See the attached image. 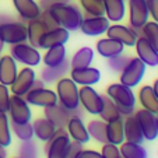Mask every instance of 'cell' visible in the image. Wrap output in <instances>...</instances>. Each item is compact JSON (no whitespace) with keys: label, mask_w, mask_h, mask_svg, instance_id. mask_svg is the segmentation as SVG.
<instances>
[{"label":"cell","mask_w":158,"mask_h":158,"mask_svg":"<svg viewBox=\"0 0 158 158\" xmlns=\"http://www.w3.org/2000/svg\"><path fill=\"white\" fill-rule=\"evenodd\" d=\"M52 18L56 21L59 27L66 28L67 31H76L80 28L84 15L76 6L70 3H60L55 4L49 9Z\"/></svg>","instance_id":"1"},{"label":"cell","mask_w":158,"mask_h":158,"mask_svg":"<svg viewBox=\"0 0 158 158\" xmlns=\"http://www.w3.org/2000/svg\"><path fill=\"white\" fill-rule=\"evenodd\" d=\"M57 102L66 109H76L80 106L78 98V85L70 77H62L56 81Z\"/></svg>","instance_id":"2"},{"label":"cell","mask_w":158,"mask_h":158,"mask_svg":"<svg viewBox=\"0 0 158 158\" xmlns=\"http://www.w3.org/2000/svg\"><path fill=\"white\" fill-rule=\"evenodd\" d=\"M70 141H72V139L67 133V129L57 127L53 137L45 144L46 158H67L69 157Z\"/></svg>","instance_id":"3"},{"label":"cell","mask_w":158,"mask_h":158,"mask_svg":"<svg viewBox=\"0 0 158 158\" xmlns=\"http://www.w3.org/2000/svg\"><path fill=\"white\" fill-rule=\"evenodd\" d=\"M27 25L21 21H7L0 24V41L4 45H15L27 42Z\"/></svg>","instance_id":"4"},{"label":"cell","mask_w":158,"mask_h":158,"mask_svg":"<svg viewBox=\"0 0 158 158\" xmlns=\"http://www.w3.org/2000/svg\"><path fill=\"white\" fill-rule=\"evenodd\" d=\"M10 55L17 63H23V64L30 66V67L38 66L42 60V56L39 53L38 48L27 44V42L11 45L10 46Z\"/></svg>","instance_id":"5"},{"label":"cell","mask_w":158,"mask_h":158,"mask_svg":"<svg viewBox=\"0 0 158 158\" xmlns=\"http://www.w3.org/2000/svg\"><path fill=\"white\" fill-rule=\"evenodd\" d=\"M146 67L147 66L144 64L137 56L131 57V59L129 60V63L126 64V67L120 72L119 83L125 84V85L130 87V88L139 85L140 81L143 80V77H144Z\"/></svg>","instance_id":"6"},{"label":"cell","mask_w":158,"mask_h":158,"mask_svg":"<svg viewBox=\"0 0 158 158\" xmlns=\"http://www.w3.org/2000/svg\"><path fill=\"white\" fill-rule=\"evenodd\" d=\"M106 95L116 104V106L136 108V95L130 87L122 83H114L106 87Z\"/></svg>","instance_id":"7"},{"label":"cell","mask_w":158,"mask_h":158,"mask_svg":"<svg viewBox=\"0 0 158 158\" xmlns=\"http://www.w3.org/2000/svg\"><path fill=\"white\" fill-rule=\"evenodd\" d=\"M78 98L80 105L85 112L91 115H99L104 106L102 95L97 93V89L93 88V85H81L78 88Z\"/></svg>","instance_id":"8"},{"label":"cell","mask_w":158,"mask_h":158,"mask_svg":"<svg viewBox=\"0 0 158 158\" xmlns=\"http://www.w3.org/2000/svg\"><path fill=\"white\" fill-rule=\"evenodd\" d=\"M9 119L13 123H27L31 122L32 112H31L30 104L25 101L24 97L11 94L10 97V106H9Z\"/></svg>","instance_id":"9"},{"label":"cell","mask_w":158,"mask_h":158,"mask_svg":"<svg viewBox=\"0 0 158 158\" xmlns=\"http://www.w3.org/2000/svg\"><path fill=\"white\" fill-rule=\"evenodd\" d=\"M129 9V27L133 30H141L150 20L147 0H127Z\"/></svg>","instance_id":"10"},{"label":"cell","mask_w":158,"mask_h":158,"mask_svg":"<svg viewBox=\"0 0 158 158\" xmlns=\"http://www.w3.org/2000/svg\"><path fill=\"white\" fill-rule=\"evenodd\" d=\"M36 78L35 70L30 66H25L20 72L17 73V77L13 81V84L10 85V91L11 94H15V95L20 97H25V94L32 88V84Z\"/></svg>","instance_id":"11"},{"label":"cell","mask_w":158,"mask_h":158,"mask_svg":"<svg viewBox=\"0 0 158 158\" xmlns=\"http://www.w3.org/2000/svg\"><path fill=\"white\" fill-rule=\"evenodd\" d=\"M110 21L105 15H85L83 18L78 30L88 36H98L106 32Z\"/></svg>","instance_id":"12"},{"label":"cell","mask_w":158,"mask_h":158,"mask_svg":"<svg viewBox=\"0 0 158 158\" xmlns=\"http://www.w3.org/2000/svg\"><path fill=\"white\" fill-rule=\"evenodd\" d=\"M134 116H136L139 125H140V129L144 136V140H148V141L155 140V139L158 137V126H157L155 114H152L150 110L141 108V109L136 110Z\"/></svg>","instance_id":"13"},{"label":"cell","mask_w":158,"mask_h":158,"mask_svg":"<svg viewBox=\"0 0 158 158\" xmlns=\"http://www.w3.org/2000/svg\"><path fill=\"white\" fill-rule=\"evenodd\" d=\"M25 101L30 105L34 106H41V108H46L51 105L57 104V94L53 89H49L46 87L42 88H32L25 94Z\"/></svg>","instance_id":"14"},{"label":"cell","mask_w":158,"mask_h":158,"mask_svg":"<svg viewBox=\"0 0 158 158\" xmlns=\"http://www.w3.org/2000/svg\"><path fill=\"white\" fill-rule=\"evenodd\" d=\"M106 36L110 39H115V41L120 42L125 46H134L136 41H137L139 36L136 35L133 30L127 25H122V24H114L109 25L106 30Z\"/></svg>","instance_id":"15"},{"label":"cell","mask_w":158,"mask_h":158,"mask_svg":"<svg viewBox=\"0 0 158 158\" xmlns=\"http://www.w3.org/2000/svg\"><path fill=\"white\" fill-rule=\"evenodd\" d=\"M70 78L77 85H94L101 80V72L95 67L87 66L78 69H70Z\"/></svg>","instance_id":"16"},{"label":"cell","mask_w":158,"mask_h":158,"mask_svg":"<svg viewBox=\"0 0 158 158\" xmlns=\"http://www.w3.org/2000/svg\"><path fill=\"white\" fill-rule=\"evenodd\" d=\"M136 53L137 57L150 67H157L158 66V52L152 48V45L144 38L143 35L139 36L136 41Z\"/></svg>","instance_id":"17"},{"label":"cell","mask_w":158,"mask_h":158,"mask_svg":"<svg viewBox=\"0 0 158 158\" xmlns=\"http://www.w3.org/2000/svg\"><path fill=\"white\" fill-rule=\"evenodd\" d=\"M70 34L69 31L63 27H55L52 30H48L41 36L39 41V48L41 49H49L56 45H64L69 41Z\"/></svg>","instance_id":"18"},{"label":"cell","mask_w":158,"mask_h":158,"mask_svg":"<svg viewBox=\"0 0 158 158\" xmlns=\"http://www.w3.org/2000/svg\"><path fill=\"white\" fill-rule=\"evenodd\" d=\"M18 73L17 62L13 59L11 55H3L0 56V84L11 85L15 80Z\"/></svg>","instance_id":"19"},{"label":"cell","mask_w":158,"mask_h":158,"mask_svg":"<svg viewBox=\"0 0 158 158\" xmlns=\"http://www.w3.org/2000/svg\"><path fill=\"white\" fill-rule=\"evenodd\" d=\"M44 114H45V118H46L49 122H52L56 126V129L66 127L67 123H69V119L72 118L69 109H66L64 106H62L59 102L55 105H51V106L44 108Z\"/></svg>","instance_id":"20"},{"label":"cell","mask_w":158,"mask_h":158,"mask_svg":"<svg viewBox=\"0 0 158 158\" xmlns=\"http://www.w3.org/2000/svg\"><path fill=\"white\" fill-rule=\"evenodd\" d=\"M13 6L21 17V20L27 21V23L30 20L39 18L42 13L41 7L35 0H13Z\"/></svg>","instance_id":"21"},{"label":"cell","mask_w":158,"mask_h":158,"mask_svg":"<svg viewBox=\"0 0 158 158\" xmlns=\"http://www.w3.org/2000/svg\"><path fill=\"white\" fill-rule=\"evenodd\" d=\"M66 129H67V133H69L72 140L78 141L81 144H85L89 141V134L87 130V125L83 122V118L72 116L69 119Z\"/></svg>","instance_id":"22"},{"label":"cell","mask_w":158,"mask_h":158,"mask_svg":"<svg viewBox=\"0 0 158 158\" xmlns=\"http://www.w3.org/2000/svg\"><path fill=\"white\" fill-rule=\"evenodd\" d=\"M106 140L108 143L120 144L125 141V118L118 116L106 122Z\"/></svg>","instance_id":"23"},{"label":"cell","mask_w":158,"mask_h":158,"mask_svg":"<svg viewBox=\"0 0 158 158\" xmlns=\"http://www.w3.org/2000/svg\"><path fill=\"white\" fill-rule=\"evenodd\" d=\"M95 49L99 53V56L105 57V59H110V57L123 53L125 45H122L120 42L115 41V39H110L106 36V38H101L98 42H97Z\"/></svg>","instance_id":"24"},{"label":"cell","mask_w":158,"mask_h":158,"mask_svg":"<svg viewBox=\"0 0 158 158\" xmlns=\"http://www.w3.org/2000/svg\"><path fill=\"white\" fill-rule=\"evenodd\" d=\"M70 60L66 59L62 64L55 66V67H46L45 66L44 69L41 70V80L45 84H53L56 83L59 78L64 77L67 73L70 72Z\"/></svg>","instance_id":"25"},{"label":"cell","mask_w":158,"mask_h":158,"mask_svg":"<svg viewBox=\"0 0 158 158\" xmlns=\"http://www.w3.org/2000/svg\"><path fill=\"white\" fill-rule=\"evenodd\" d=\"M105 9V17L112 23H119L125 18L126 4L125 0H102Z\"/></svg>","instance_id":"26"},{"label":"cell","mask_w":158,"mask_h":158,"mask_svg":"<svg viewBox=\"0 0 158 158\" xmlns=\"http://www.w3.org/2000/svg\"><path fill=\"white\" fill-rule=\"evenodd\" d=\"M125 140L137 144H143L144 141L143 131H141L140 125H139L134 114L125 118Z\"/></svg>","instance_id":"27"},{"label":"cell","mask_w":158,"mask_h":158,"mask_svg":"<svg viewBox=\"0 0 158 158\" xmlns=\"http://www.w3.org/2000/svg\"><path fill=\"white\" fill-rule=\"evenodd\" d=\"M137 99L143 109L150 110L152 114H157L158 112V98L155 95L151 85L140 87V89H139V93H137Z\"/></svg>","instance_id":"28"},{"label":"cell","mask_w":158,"mask_h":158,"mask_svg":"<svg viewBox=\"0 0 158 158\" xmlns=\"http://www.w3.org/2000/svg\"><path fill=\"white\" fill-rule=\"evenodd\" d=\"M48 31V27L45 25V23L41 18H35V20H30L27 24V41L30 45L35 46L39 49V41H41V36Z\"/></svg>","instance_id":"29"},{"label":"cell","mask_w":158,"mask_h":158,"mask_svg":"<svg viewBox=\"0 0 158 158\" xmlns=\"http://www.w3.org/2000/svg\"><path fill=\"white\" fill-rule=\"evenodd\" d=\"M34 126V136L38 137L41 141L46 143L53 137L55 131H56V126L52 122H49L46 118H39L32 123Z\"/></svg>","instance_id":"30"},{"label":"cell","mask_w":158,"mask_h":158,"mask_svg":"<svg viewBox=\"0 0 158 158\" xmlns=\"http://www.w3.org/2000/svg\"><path fill=\"white\" fill-rule=\"evenodd\" d=\"M45 55L42 56V62L46 67H55L62 64L66 60V46L64 45H56L49 49H45Z\"/></svg>","instance_id":"31"},{"label":"cell","mask_w":158,"mask_h":158,"mask_svg":"<svg viewBox=\"0 0 158 158\" xmlns=\"http://www.w3.org/2000/svg\"><path fill=\"white\" fill-rule=\"evenodd\" d=\"M93 60H94V51L89 46H83L70 59V67L72 69L87 67V66H91Z\"/></svg>","instance_id":"32"},{"label":"cell","mask_w":158,"mask_h":158,"mask_svg":"<svg viewBox=\"0 0 158 158\" xmlns=\"http://www.w3.org/2000/svg\"><path fill=\"white\" fill-rule=\"evenodd\" d=\"M87 130H88L89 139H94L97 143L104 144L108 143L106 140V122L102 119H94L89 120L87 125Z\"/></svg>","instance_id":"33"},{"label":"cell","mask_w":158,"mask_h":158,"mask_svg":"<svg viewBox=\"0 0 158 158\" xmlns=\"http://www.w3.org/2000/svg\"><path fill=\"white\" fill-rule=\"evenodd\" d=\"M120 157L122 158H147V150L143 147V144L130 143V141H123L119 146Z\"/></svg>","instance_id":"34"},{"label":"cell","mask_w":158,"mask_h":158,"mask_svg":"<svg viewBox=\"0 0 158 158\" xmlns=\"http://www.w3.org/2000/svg\"><path fill=\"white\" fill-rule=\"evenodd\" d=\"M102 101H104V106H102V110H101V114H99V116H101V119L104 120V122H109L110 119L122 116V115L119 114V109H118L116 104H115L106 94L102 95Z\"/></svg>","instance_id":"35"},{"label":"cell","mask_w":158,"mask_h":158,"mask_svg":"<svg viewBox=\"0 0 158 158\" xmlns=\"http://www.w3.org/2000/svg\"><path fill=\"white\" fill-rule=\"evenodd\" d=\"M13 133L15 134V137L21 141L32 140L34 137V126L31 122L27 123H13L11 122Z\"/></svg>","instance_id":"36"},{"label":"cell","mask_w":158,"mask_h":158,"mask_svg":"<svg viewBox=\"0 0 158 158\" xmlns=\"http://www.w3.org/2000/svg\"><path fill=\"white\" fill-rule=\"evenodd\" d=\"M141 35L152 45V48L158 52V23L147 21L141 28Z\"/></svg>","instance_id":"37"},{"label":"cell","mask_w":158,"mask_h":158,"mask_svg":"<svg viewBox=\"0 0 158 158\" xmlns=\"http://www.w3.org/2000/svg\"><path fill=\"white\" fill-rule=\"evenodd\" d=\"M80 6L85 15H105L102 0H80Z\"/></svg>","instance_id":"38"},{"label":"cell","mask_w":158,"mask_h":158,"mask_svg":"<svg viewBox=\"0 0 158 158\" xmlns=\"http://www.w3.org/2000/svg\"><path fill=\"white\" fill-rule=\"evenodd\" d=\"M11 144V130H10V119L7 114L0 112V146L9 147Z\"/></svg>","instance_id":"39"},{"label":"cell","mask_w":158,"mask_h":158,"mask_svg":"<svg viewBox=\"0 0 158 158\" xmlns=\"http://www.w3.org/2000/svg\"><path fill=\"white\" fill-rule=\"evenodd\" d=\"M130 59H131V56L120 53V55H118V56H114V57H110V59H108V66H109V69L112 70V72L120 73L126 67V64L129 63Z\"/></svg>","instance_id":"40"},{"label":"cell","mask_w":158,"mask_h":158,"mask_svg":"<svg viewBox=\"0 0 158 158\" xmlns=\"http://www.w3.org/2000/svg\"><path fill=\"white\" fill-rule=\"evenodd\" d=\"M18 152L21 158H38V148L32 140L23 141L18 148Z\"/></svg>","instance_id":"41"},{"label":"cell","mask_w":158,"mask_h":158,"mask_svg":"<svg viewBox=\"0 0 158 158\" xmlns=\"http://www.w3.org/2000/svg\"><path fill=\"white\" fill-rule=\"evenodd\" d=\"M10 88L9 85L0 84V112L7 114L9 112V106H10Z\"/></svg>","instance_id":"42"},{"label":"cell","mask_w":158,"mask_h":158,"mask_svg":"<svg viewBox=\"0 0 158 158\" xmlns=\"http://www.w3.org/2000/svg\"><path fill=\"white\" fill-rule=\"evenodd\" d=\"M101 154L104 155L105 158H120L119 146L112 144V143H104V144H102Z\"/></svg>","instance_id":"43"},{"label":"cell","mask_w":158,"mask_h":158,"mask_svg":"<svg viewBox=\"0 0 158 158\" xmlns=\"http://www.w3.org/2000/svg\"><path fill=\"white\" fill-rule=\"evenodd\" d=\"M39 18H41V20L45 23V25L48 27V30H52V28H55V27H59V25L56 24V21L52 18V15H51V13H49V10H42V13H41V15H39Z\"/></svg>","instance_id":"44"},{"label":"cell","mask_w":158,"mask_h":158,"mask_svg":"<svg viewBox=\"0 0 158 158\" xmlns=\"http://www.w3.org/2000/svg\"><path fill=\"white\" fill-rule=\"evenodd\" d=\"M74 158H105L104 155L99 151H95V150H81L80 152L76 154Z\"/></svg>","instance_id":"45"},{"label":"cell","mask_w":158,"mask_h":158,"mask_svg":"<svg viewBox=\"0 0 158 158\" xmlns=\"http://www.w3.org/2000/svg\"><path fill=\"white\" fill-rule=\"evenodd\" d=\"M147 6H148V13L152 21L158 23V0H147Z\"/></svg>","instance_id":"46"},{"label":"cell","mask_w":158,"mask_h":158,"mask_svg":"<svg viewBox=\"0 0 158 158\" xmlns=\"http://www.w3.org/2000/svg\"><path fill=\"white\" fill-rule=\"evenodd\" d=\"M70 0H39V7L41 10H49L52 6L55 4H60V3H69Z\"/></svg>","instance_id":"47"},{"label":"cell","mask_w":158,"mask_h":158,"mask_svg":"<svg viewBox=\"0 0 158 158\" xmlns=\"http://www.w3.org/2000/svg\"><path fill=\"white\" fill-rule=\"evenodd\" d=\"M83 150V144L78 143V141L72 140L70 141V146H69V157L67 158H74L77 152H80Z\"/></svg>","instance_id":"48"},{"label":"cell","mask_w":158,"mask_h":158,"mask_svg":"<svg viewBox=\"0 0 158 158\" xmlns=\"http://www.w3.org/2000/svg\"><path fill=\"white\" fill-rule=\"evenodd\" d=\"M70 112V116H78V118H84V115H85V110L81 108V105L78 108H76V109H72L69 110Z\"/></svg>","instance_id":"49"},{"label":"cell","mask_w":158,"mask_h":158,"mask_svg":"<svg viewBox=\"0 0 158 158\" xmlns=\"http://www.w3.org/2000/svg\"><path fill=\"white\" fill-rule=\"evenodd\" d=\"M42 87H45V83L41 80V78H35V81H34L32 84V88H42ZM31 88V89H32Z\"/></svg>","instance_id":"50"},{"label":"cell","mask_w":158,"mask_h":158,"mask_svg":"<svg viewBox=\"0 0 158 158\" xmlns=\"http://www.w3.org/2000/svg\"><path fill=\"white\" fill-rule=\"evenodd\" d=\"M152 89H154V93H155V95H157V98H158V78H155L154 80V83H152Z\"/></svg>","instance_id":"51"},{"label":"cell","mask_w":158,"mask_h":158,"mask_svg":"<svg viewBox=\"0 0 158 158\" xmlns=\"http://www.w3.org/2000/svg\"><path fill=\"white\" fill-rule=\"evenodd\" d=\"M0 157H2V158H6L7 157L6 147H3V146H0Z\"/></svg>","instance_id":"52"},{"label":"cell","mask_w":158,"mask_h":158,"mask_svg":"<svg viewBox=\"0 0 158 158\" xmlns=\"http://www.w3.org/2000/svg\"><path fill=\"white\" fill-rule=\"evenodd\" d=\"M3 48H4V42H2V41H0V53H2V51H3Z\"/></svg>","instance_id":"53"},{"label":"cell","mask_w":158,"mask_h":158,"mask_svg":"<svg viewBox=\"0 0 158 158\" xmlns=\"http://www.w3.org/2000/svg\"><path fill=\"white\" fill-rule=\"evenodd\" d=\"M155 118H157V126H158V112L155 114Z\"/></svg>","instance_id":"54"},{"label":"cell","mask_w":158,"mask_h":158,"mask_svg":"<svg viewBox=\"0 0 158 158\" xmlns=\"http://www.w3.org/2000/svg\"><path fill=\"white\" fill-rule=\"evenodd\" d=\"M14 158H21V157H14Z\"/></svg>","instance_id":"55"},{"label":"cell","mask_w":158,"mask_h":158,"mask_svg":"<svg viewBox=\"0 0 158 158\" xmlns=\"http://www.w3.org/2000/svg\"><path fill=\"white\" fill-rule=\"evenodd\" d=\"M120 158H122V157H120Z\"/></svg>","instance_id":"56"},{"label":"cell","mask_w":158,"mask_h":158,"mask_svg":"<svg viewBox=\"0 0 158 158\" xmlns=\"http://www.w3.org/2000/svg\"><path fill=\"white\" fill-rule=\"evenodd\" d=\"M0 158H2V157H0Z\"/></svg>","instance_id":"57"}]
</instances>
